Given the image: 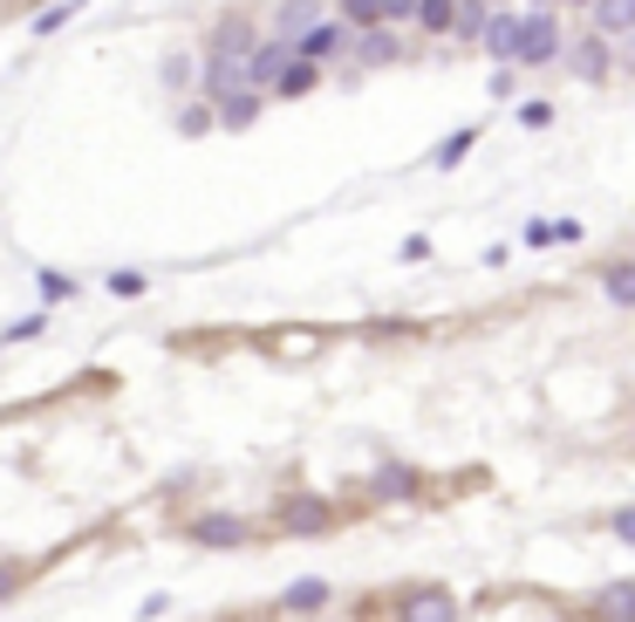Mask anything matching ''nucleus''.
<instances>
[{
  "mask_svg": "<svg viewBox=\"0 0 635 622\" xmlns=\"http://www.w3.org/2000/svg\"><path fill=\"white\" fill-rule=\"evenodd\" d=\"M561 21H553L546 8L540 14H520V49H512V69H546V62H561Z\"/></svg>",
  "mask_w": 635,
  "mask_h": 622,
  "instance_id": "1",
  "label": "nucleus"
},
{
  "mask_svg": "<svg viewBox=\"0 0 635 622\" xmlns=\"http://www.w3.org/2000/svg\"><path fill=\"white\" fill-rule=\"evenodd\" d=\"M348 42H355L348 21H308V28L294 34V55H301V62H329V55H342Z\"/></svg>",
  "mask_w": 635,
  "mask_h": 622,
  "instance_id": "2",
  "label": "nucleus"
},
{
  "mask_svg": "<svg viewBox=\"0 0 635 622\" xmlns=\"http://www.w3.org/2000/svg\"><path fill=\"white\" fill-rule=\"evenodd\" d=\"M396 622H458V602L451 589H410L396 602Z\"/></svg>",
  "mask_w": 635,
  "mask_h": 622,
  "instance_id": "3",
  "label": "nucleus"
},
{
  "mask_svg": "<svg viewBox=\"0 0 635 622\" xmlns=\"http://www.w3.org/2000/svg\"><path fill=\"white\" fill-rule=\"evenodd\" d=\"M288 62H294V42H288V34H273V42H253V55H247V83L267 90Z\"/></svg>",
  "mask_w": 635,
  "mask_h": 622,
  "instance_id": "4",
  "label": "nucleus"
},
{
  "mask_svg": "<svg viewBox=\"0 0 635 622\" xmlns=\"http://www.w3.org/2000/svg\"><path fill=\"white\" fill-rule=\"evenodd\" d=\"M329 520H335V514H329V499H308V493L281 499V527H288V533H301V540H308V533H329Z\"/></svg>",
  "mask_w": 635,
  "mask_h": 622,
  "instance_id": "5",
  "label": "nucleus"
},
{
  "mask_svg": "<svg viewBox=\"0 0 635 622\" xmlns=\"http://www.w3.org/2000/svg\"><path fill=\"white\" fill-rule=\"evenodd\" d=\"M232 90H247V55L212 49V62H206V96H212V103H226Z\"/></svg>",
  "mask_w": 635,
  "mask_h": 622,
  "instance_id": "6",
  "label": "nucleus"
},
{
  "mask_svg": "<svg viewBox=\"0 0 635 622\" xmlns=\"http://www.w3.org/2000/svg\"><path fill=\"white\" fill-rule=\"evenodd\" d=\"M587 14H594V34H602V42L635 34V0H587Z\"/></svg>",
  "mask_w": 635,
  "mask_h": 622,
  "instance_id": "7",
  "label": "nucleus"
},
{
  "mask_svg": "<svg viewBox=\"0 0 635 622\" xmlns=\"http://www.w3.org/2000/svg\"><path fill=\"white\" fill-rule=\"evenodd\" d=\"M191 540H198V548H240L247 520H240V514H206V520L191 527Z\"/></svg>",
  "mask_w": 635,
  "mask_h": 622,
  "instance_id": "8",
  "label": "nucleus"
},
{
  "mask_svg": "<svg viewBox=\"0 0 635 622\" xmlns=\"http://www.w3.org/2000/svg\"><path fill=\"white\" fill-rule=\"evenodd\" d=\"M479 49H486V55H499V62H512V49H520V14H486Z\"/></svg>",
  "mask_w": 635,
  "mask_h": 622,
  "instance_id": "9",
  "label": "nucleus"
},
{
  "mask_svg": "<svg viewBox=\"0 0 635 622\" xmlns=\"http://www.w3.org/2000/svg\"><path fill=\"white\" fill-rule=\"evenodd\" d=\"M568 69L587 75V83H602V75H608V42H602V34H581L574 55H568Z\"/></svg>",
  "mask_w": 635,
  "mask_h": 622,
  "instance_id": "10",
  "label": "nucleus"
},
{
  "mask_svg": "<svg viewBox=\"0 0 635 622\" xmlns=\"http://www.w3.org/2000/svg\"><path fill=\"white\" fill-rule=\"evenodd\" d=\"M212 116H219L226 131H247L253 116H260V90H253V83H247V90H232L226 103H212Z\"/></svg>",
  "mask_w": 635,
  "mask_h": 622,
  "instance_id": "11",
  "label": "nucleus"
},
{
  "mask_svg": "<svg viewBox=\"0 0 635 622\" xmlns=\"http://www.w3.org/2000/svg\"><path fill=\"white\" fill-rule=\"evenodd\" d=\"M314 75H322V69H314V62H301V55H294V62H288L281 75H273L267 90H273V96H308V90H314Z\"/></svg>",
  "mask_w": 635,
  "mask_h": 622,
  "instance_id": "12",
  "label": "nucleus"
},
{
  "mask_svg": "<svg viewBox=\"0 0 635 622\" xmlns=\"http://www.w3.org/2000/svg\"><path fill=\"white\" fill-rule=\"evenodd\" d=\"M369 493L376 499H410L417 493V473H410V465H383V473L369 479Z\"/></svg>",
  "mask_w": 635,
  "mask_h": 622,
  "instance_id": "13",
  "label": "nucleus"
},
{
  "mask_svg": "<svg viewBox=\"0 0 635 622\" xmlns=\"http://www.w3.org/2000/svg\"><path fill=\"white\" fill-rule=\"evenodd\" d=\"M594 609H602L608 622H635V581H608V589H602V602H594Z\"/></svg>",
  "mask_w": 635,
  "mask_h": 622,
  "instance_id": "14",
  "label": "nucleus"
},
{
  "mask_svg": "<svg viewBox=\"0 0 635 622\" xmlns=\"http://www.w3.org/2000/svg\"><path fill=\"white\" fill-rule=\"evenodd\" d=\"M355 49H363V62H389V55H396V28H389V21L363 28V34H355Z\"/></svg>",
  "mask_w": 635,
  "mask_h": 622,
  "instance_id": "15",
  "label": "nucleus"
},
{
  "mask_svg": "<svg viewBox=\"0 0 635 622\" xmlns=\"http://www.w3.org/2000/svg\"><path fill=\"white\" fill-rule=\"evenodd\" d=\"M253 42H260V34H253V21H240V14L219 21V34H212V49H232V55H253Z\"/></svg>",
  "mask_w": 635,
  "mask_h": 622,
  "instance_id": "16",
  "label": "nucleus"
},
{
  "mask_svg": "<svg viewBox=\"0 0 635 622\" xmlns=\"http://www.w3.org/2000/svg\"><path fill=\"white\" fill-rule=\"evenodd\" d=\"M471 144H479V131H451V137H445L438 151H430V165H438V172H451V165H465V151H471Z\"/></svg>",
  "mask_w": 635,
  "mask_h": 622,
  "instance_id": "17",
  "label": "nucleus"
},
{
  "mask_svg": "<svg viewBox=\"0 0 635 622\" xmlns=\"http://www.w3.org/2000/svg\"><path fill=\"white\" fill-rule=\"evenodd\" d=\"M451 14H458V0H417L410 21H424L430 34H451Z\"/></svg>",
  "mask_w": 635,
  "mask_h": 622,
  "instance_id": "18",
  "label": "nucleus"
},
{
  "mask_svg": "<svg viewBox=\"0 0 635 622\" xmlns=\"http://www.w3.org/2000/svg\"><path fill=\"white\" fill-rule=\"evenodd\" d=\"M322 602H329V581H314V574H308V581H294V589H288V609H294V615L322 609Z\"/></svg>",
  "mask_w": 635,
  "mask_h": 622,
  "instance_id": "19",
  "label": "nucleus"
},
{
  "mask_svg": "<svg viewBox=\"0 0 635 622\" xmlns=\"http://www.w3.org/2000/svg\"><path fill=\"white\" fill-rule=\"evenodd\" d=\"M308 21H322V14H314V0H281V34H288V42H294Z\"/></svg>",
  "mask_w": 635,
  "mask_h": 622,
  "instance_id": "20",
  "label": "nucleus"
},
{
  "mask_svg": "<svg viewBox=\"0 0 635 622\" xmlns=\"http://www.w3.org/2000/svg\"><path fill=\"white\" fill-rule=\"evenodd\" d=\"M451 28L465 34V42H479V28H486V0H465V8L451 14Z\"/></svg>",
  "mask_w": 635,
  "mask_h": 622,
  "instance_id": "21",
  "label": "nucleus"
},
{
  "mask_svg": "<svg viewBox=\"0 0 635 622\" xmlns=\"http://www.w3.org/2000/svg\"><path fill=\"white\" fill-rule=\"evenodd\" d=\"M342 21L348 28H376L383 21V0H342Z\"/></svg>",
  "mask_w": 635,
  "mask_h": 622,
  "instance_id": "22",
  "label": "nucleus"
},
{
  "mask_svg": "<svg viewBox=\"0 0 635 622\" xmlns=\"http://www.w3.org/2000/svg\"><path fill=\"white\" fill-rule=\"evenodd\" d=\"M608 301L615 308H635V267H608Z\"/></svg>",
  "mask_w": 635,
  "mask_h": 622,
  "instance_id": "23",
  "label": "nucleus"
},
{
  "mask_svg": "<svg viewBox=\"0 0 635 622\" xmlns=\"http://www.w3.org/2000/svg\"><path fill=\"white\" fill-rule=\"evenodd\" d=\"M75 14H83V0H62V8H49L42 21H34V34H55V28H69Z\"/></svg>",
  "mask_w": 635,
  "mask_h": 622,
  "instance_id": "24",
  "label": "nucleus"
},
{
  "mask_svg": "<svg viewBox=\"0 0 635 622\" xmlns=\"http://www.w3.org/2000/svg\"><path fill=\"white\" fill-rule=\"evenodd\" d=\"M42 329H49V315H28V322H14L8 335H0V342H8V349H14V342H34V335H42Z\"/></svg>",
  "mask_w": 635,
  "mask_h": 622,
  "instance_id": "25",
  "label": "nucleus"
},
{
  "mask_svg": "<svg viewBox=\"0 0 635 622\" xmlns=\"http://www.w3.org/2000/svg\"><path fill=\"white\" fill-rule=\"evenodd\" d=\"M165 83H171V90L191 83V55H165Z\"/></svg>",
  "mask_w": 635,
  "mask_h": 622,
  "instance_id": "26",
  "label": "nucleus"
},
{
  "mask_svg": "<svg viewBox=\"0 0 635 622\" xmlns=\"http://www.w3.org/2000/svg\"><path fill=\"white\" fill-rule=\"evenodd\" d=\"M21 581H28V568H21V561H0V602H8Z\"/></svg>",
  "mask_w": 635,
  "mask_h": 622,
  "instance_id": "27",
  "label": "nucleus"
},
{
  "mask_svg": "<svg viewBox=\"0 0 635 622\" xmlns=\"http://www.w3.org/2000/svg\"><path fill=\"white\" fill-rule=\"evenodd\" d=\"M520 124H527V131H546V124H553V103H527Z\"/></svg>",
  "mask_w": 635,
  "mask_h": 622,
  "instance_id": "28",
  "label": "nucleus"
},
{
  "mask_svg": "<svg viewBox=\"0 0 635 622\" xmlns=\"http://www.w3.org/2000/svg\"><path fill=\"white\" fill-rule=\"evenodd\" d=\"M608 527H615V540H628V548H635V507H615Z\"/></svg>",
  "mask_w": 635,
  "mask_h": 622,
  "instance_id": "29",
  "label": "nucleus"
},
{
  "mask_svg": "<svg viewBox=\"0 0 635 622\" xmlns=\"http://www.w3.org/2000/svg\"><path fill=\"white\" fill-rule=\"evenodd\" d=\"M42 294L62 301V294H75V281H69V274H42Z\"/></svg>",
  "mask_w": 635,
  "mask_h": 622,
  "instance_id": "30",
  "label": "nucleus"
},
{
  "mask_svg": "<svg viewBox=\"0 0 635 622\" xmlns=\"http://www.w3.org/2000/svg\"><path fill=\"white\" fill-rule=\"evenodd\" d=\"M527 247H553V219H533L527 226Z\"/></svg>",
  "mask_w": 635,
  "mask_h": 622,
  "instance_id": "31",
  "label": "nucleus"
},
{
  "mask_svg": "<svg viewBox=\"0 0 635 622\" xmlns=\"http://www.w3.org/2000/svg\"><path fill=\"white\" fill-rule=\"evenodd\" d=\"M110 294H144V274H110Z\"/></svg>",
  "mask_w": 635,
  "mask_h": 622,
  "instance_id": "32",
  "label": "nucleus"
},
{
  "mask_svg": "<svg viewBox=\"0 0 635 622\" xmlns=\"http://www.w3.org/2000/svg\"><path fill=\"white\" fill-rule=\"evenodd\" d=\"M417 14V0H383V21H410Z\"/></svg>",
  "mask_w": 635,
  "mask_h": 622,
  "instance_id": "33",
  "label": "nucleus"
},
{
  "mask_svg": "<svg viewBox=\"0 0 635 622\" xmlns=\"http://www.w3.org/2000/svg\"><path fill=\"white\" fill-rule=\"evenodd\" d=\"M533 8H546V0H533Z\"/></svg>",
  "mask_w": 635,
  "mask_h": 622,
  "instance_id": "34",
  "label": "nucleus"
},
{
  "mask_svg": "<svg viewBox=\"0 0 635 622\" xmlns=\"http://www.w3.org/2000/svg\"><path fill=\"white\" fill-rule=\"evenodd\" d=\"M581 8H587V0H581Z\"/></svg>",
  "mask_w": 635,
  "mask_h": 622,
  "instance_id": "35",
  "label": "nucleus"
}]
</instances>
